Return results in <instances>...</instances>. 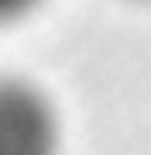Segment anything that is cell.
I'll return each instance as SVG.
<instances>
[{"instance_id": "6da1fadb", "label": "cell", "mask_w": 151, "mask_h": 155, "mask_svg": "<svg viewBox=\"0 0 151 155\" xmlns=\"http://www.w3.org/2000/svg\"><path fill=\"white\" fill-rule=\"evenodd\" d=\"M62 121L38 83L0 76V155H58Z\"/></svg>"}, {"instance_id": "7a4b0ae2", "label": "cell", "mask_w": 151, "mask_h": 155, "mask_svg": "<svg viewBox=\"0 0 151 155\" xmlns=\"http://www.w3.org/2000/svg\"><path fill=\"white\" fill-rule=\"evenodd\" d=\"M38 4H41V0H0V28L21 21V17H28Z\"/></svg>"}]
</instances>
